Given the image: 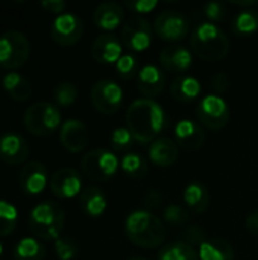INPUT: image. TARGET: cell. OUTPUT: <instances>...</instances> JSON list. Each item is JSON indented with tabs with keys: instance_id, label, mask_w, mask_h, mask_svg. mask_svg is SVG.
Segmentation results:
<instances>
[{
	"instance_id": "obj_1",
	"label": "cell",
	"mask_w": 258,
	"mask_h": 260,
	"mask_svg": "<svg viewBox=\"0 0 258 260\" xmlns=\"http://www.w3.org/2000/svg\"><path fill=\"white\" fill-rule=\"evenodd\" d=\"M126 128L138 143H152L169 126V117L164 108L155 101L140 98L131 102L126 110Z\"/></svg>"
},
{
	"instance_id": "obj_2",
	"label": "cell",
	"mask_w": 258,
	"mask_h": 260,
	"mask_svg": "<svg viewBox=\"0 0 258 260\" xmlns=\"http://www.w3.org/2000/svg\"><path fill=\"white\" fill-rule=\"evenodd\" d=\"M126 238L140 248L155 250L164 245L167 230L164 222L146 209L131 212L123 225Z\"/></svg>"
},
{
	"instance_id": "obj_3",
	"label": "cell",
	"mask_w": 258,
	"mask_h": 260,
	"mask_svg": "<svg viewBox=\"0 0 258 260\" xmlns=\"http://www.w3.org/2000/svg\"><path fill=\"white\" fill-rule=\"evenodd\" d=\"M230 38L225 30L210 21L199 23L190 35L192 52L204 61L216 62L224 59L230 52Z\"/></svg>"
},
{
	"instance_id": "obj_4",
	"label": "cell",
	"mask_w": 258,
	"mask_h": 260,
	"mask_svg": "<svg viewBox=\"0 0 258 260\" xmlns=\"http://www.w3.org/2000/svg\"><path fill=\"white\" fill-rule=\"evenodd\" d=\"M65 224L64 209L55 201L40 203L29 215V229L41 241H56Z\"/></svg>"
},
{
	"instance_id": "obj_5",
	"label": "cell",
	"mask_w": 258,
	"mask_h": 260,
	"mask_svg": "<svg viewBox=\"0 0 258 260\" xmlns=\"http://www.w3.org/2000/svg\"><path fill=\"white\" fill-rule=\"evenodd\" d=\"M61 111L50 102H35L24 111L23 116L26 129L38 137L52 136L61 126Z\"/></svg>"
},
{
	"instance_id": "obj_6",
	"label": "cell",
	"mask_w": 258,
	"mask_h": 260,
	"mask_svg": "<svg viewBox=\"0 0 258 260\" xmlns=\"http://www.w3.org/2000/svg\"><path fill=\"white\" fill-rule=\"evenodd\" d=\"M120 166L117 155L111 149L96 148L88 151L81 160V171L82 174L96 183L111 180Z\"/></svg>"
},
{
	"instance_id": "obj_7",
	"label": "cell",
	"mask_w": 258,
	"mask_h": 260,
	"mask_svg": "<svg viewBox=\"0 0 258 260\" xmlns=\"http://www.w3.org/2000/svg\"><path fill=\"white\" fill-rule=\"evenodd\" d=\"M30 55L27 37L18 30H8L0 35V66L9 70L26 64Z\"/></svg>"
},
{
	"instance_id": "obj_8",
	"label": "cell",
	"mask_w": 258,
	"mask_h": 260,
	"mask_svg": "<svg viewBox=\"0 0 258 260\" xmlns=\"http://www.w3.org/2000/svg\"><path fill=\"white\" fill-rule=\"evenodd\" d=\"M196 117L202 126L210 131H220L224 129L231 117V111L228 104L224 98L217 94H207L204 96L196 105Z\"/></svg>"
},
{
	"instance_id": "obj_9",
	"label": "cell",
	"mask_w": 258,
	"mask_h": 260,
	"mask_svg": "<svg viewBox=\"0 0 258 260\" xmlns=\"http://www.w3.org/2000/svg\"><path fill=\"white\" fill-rule=\"evenodd\" d=\"M154 32L164 41L178 43L189 35L190 21L181 11L166 9L155 17Z\"/></svg>"
},
{
	"instance_id": "obj_10",
	"label": "cell",
	"mask_w": 258,
	"mask_h": 260,
	"mask_svg": "<svg viewBox=\"0 0 258 260\" xmlns=\"http://www.w3.org/2000/svg\"><path fill=\"white\" fill-rule=\"evenodd\" d=\"M91 104L102 114H114L122 108L123 90L111 79H99L91 87Z\"/></svg>"
},
{
	"instance_id": "obj_11",
	"label": "cell",
	"mask_w": 258,
	"mask_h": 260,
	"mask_svg": "<svg viewBox=\"0 0 258 260\" xmlns=\"http://www.w3.org/2000/svg\"><path fill=\"white\" fill-rule=\"evenodd\" d=\"M152 24L144 17L135 15L123 24L120 41L131 52H144L152 44Z\"/></svg>"
},
{
	"instance_id": "obj_12",
	"label": "cell",
	"mask_w": 258,
	"mask_h": 260,
	"mask_svg": "<svg viewBox=\"0 0 258 260\" xmlns=\"http://www.w3.org/2000/svg\"><path fill=\"white\" fill-rule=\"evenodd\" d=\"M84 34V21L79 15L73 12H64L56 15L50 26V37L59 46H73L76 44Z\"/></svg>"
},
{
	"instance_id": "obj_13",
	"label": "cell",
	"mask_w": 258,
	"mask_h": 260,
	"mask_svg": "<svg viewBox=\"0 0 258 260\" xmlns=\"http://www.w3.org/2000/svg\"><path fill=\"white\" fill-rule=\"evenodd\" d=\"M50 190L58 198H73L81 195L82 178L73 168H61L50 177Z\"/></svg>"
},
{
	"instance_id": "obj_14",
	"label": "cell",
	"mask_w": 258,
	"mask_h": 260,
	"mask_svg": "<svg viewBox=\"0 0 258 260\" xmlns=\"http://www.w3.org/2000/svg\"><path fill=\"white\" fill-rule=\"evenodd\" d=\"M30 152L29 143L17 133H5L0 136V160L6 165L17 166L27 160Z\"/></svg>"
},
{
	"instance_id": "obj_15",
	"label": "cell",
	"mask_w": 258,
	"mask_h": 260,
	"mask_svg": "<svg viewBox=\"0 0 258 260\" xmlns=\"http://www.w3.org/2000/svg\"><path fill=\"white\" fill-rule=\"evenodd\" d=\"M59 142L71 154L84 151L88 145V128L79 119H68L61 125Z\"/></svg>"
},
{
	"instance_id": "obj_16",
	"label": "cell",
	"mask_w": 258,
	"mask_h": 260,
	"mask_svg": "<svg viewBox=\"0 0 258 260\" xmlns=\"http://www.w3.org/2000/svg\"><path fill=\"white\" fill-rule=\"evenodd\" d=\"M173 134H175V142L178 143V146L186 151L201 149L207 139L205 129L199 123L190 119H182L176 122L173 126Z\"/></svg>"
},
{
	"instance_id": "obj_17",
	"label": "cell",
	"mask_w": 258,
	"mask_h": 260,
	"mask_svg": "<svg viewBox=\"0 0 258 260\" xmlns=\"http://www.w3.org/2000/svg\"><path fill=\"white\" fill-rule=\"evenodd\" d=\"M160 64L166 72L186 75L193 64V55L181 44H169L160 52Z\"/></svg>"
},
{
	"instance_id": "obj_18",
	"label": "cell",
	"mask_w": 258,
	"mask_h": 260,
	"mask_svg": "<svg viewBox=\"0 0 258 260\" xmlns=\"http://www.w3.org/2000/svg\"><path fill=\"white\" fill-rule=\"evenodd\" d=\"M122 55L123 44L113 34H102L91 44V56L99 64H116Z\"/></svg>"
},
{
	"instance_id": "obj_19",
	"label": "cell",
	"mask_w": 258,
	"mask_h": 260,
	"mask_svg": "<svg viewBox=\"0 0 258 260\" xmlns=\"http://www.w3.org/2000/svg\"><path fill=\"white\" fill-rule=\"evenodd\" d=\"M18 183L26 195H40L47 184V169L40 161H29L20 171Z\"/></svg>"
},
{
	"instance_id": "obj_20",
	"label": "cell",
	"mask_w": 258,
	"mask_h": 260,
	"mask_svg": "<svg viewBox=\"0 0 258 260\" xmlns=\"http://www.w3.org/2000/svg\"><path fill=\"white\" fill-rule=\"evenodd\" d=\"M166 84H167L166 73L155 64L143 66L137 76V88L148 99H154L155 96L163 93Z\"/></svg>"
},
{
	"instance_id": "obj_21",
	"label": "cell",
	"mask_w": 258,
	"mask_h": 260,
	"mask_svg": "<svg viewBox=\"0 0 258 260\" xmlns=\"http://www.w3.org/2000/svg\"><path fill=\"white\" fill-rule=\"evenodd\" d=\"M149 160L158 168H169L179 158V146L170 137H158L148 148Z\"/></svg>"
},
{
	"instance_id": "obj_22",
	"label": "cell",
	"mask_w": 258,
	"mask_h": 260,
	"mask_svg": "<svg viewBox=\"0 0 258 260\" xmlns=\"http://www.w3.org/2000/svg\"><path fill=\"white\" fill-rule=\"evenodd\" d=\"M125 20L123 5L116 2H103L94 8L93 21L102 30H114Z\"/></svg>"
},
{
	"instance_id": "obj_23",
	"label": "cell",
	"mask_w": 258,
	"mask_h": 260,
	"mask_svg": "<svg viewBox=\"0 0 258 260\" xmlns=\"http://www.w3.org/2000/svg\"><path fill=\"white\" fill-rule=\"evenodd\" d=\"M79 206L82 212L90 218H99L106 212L108 198L105 192L97 186H87L79 195Z\"/></svg>"
},
{
	"instance_id": "obj_24",
	"label": "cell",
	"mask_w": 258,
	"mask_h": 260,
	"mask_svg": "<svg viewBox=\"0 0 258 260\" xmlns=\"http://www.w3.org/2000/svg\"><path fill=\"white\" fill-rule=\"evenodd\" d=\"M202 91L199 79L192 75H179L170 84V94L178 102H195Z\"/></svg>"
},
{
	"instance_id": "obj_25",
	"label": "cell",
	"mask_w": 258,
	"mask_h": 260,
	"mask_svg": "<svg viewBox=\"0 0 258 260\" xmlns=\"http://www.w3.org/2000/svg\"><path fill=\"white\" fill-rule=\"evenodd\" d=\"M182 200L189 210L201 215L210 207V190L202 181H190L182 190Z\"/></svg>"
},
{
	"instance_id": "obj_26",
	"label": "cell",
	"mask_w": 258,
	"mask_h": 260,
	"mask_svg": "<svg viewBox=\"0 0 258 260\" xmlns=\"http://www.w3.org/2000/svg\"><path fill=\"white\" fill-rule=\"evenodd\" d=\"M199 260H234L233 245L222 238H208L198 250Z\"/></svg>"
},
{
	"instance_id": "obj_27",
	"label": "cell",
	"mask_w": 258,
	"mask_h": 260,
	"mask_svg": "<svg viewBox=\"0 0 258 260\" xmlns=\"http://www.w3.org/2000/svg\"><path fill=\"white\" fill-rule=\"evenodd\" d=\"M2 85H3V90L15 102H26L32 96L30 82L20 73H15V72L6 73L2 79Z\"/></svg>"
},
{
	"instance_id": "obj_28",
	"label": "cell",
	"mask_w": 258,
	"mask_h": 260,
	"mask_svg": "<svg viewBox=\"0 0 258 260\" xmlns=\"http://www.w3.org/2000/svg\"><path fill=\"white\" fill-rule=\"evenodd\" d=\"M157 260H199V256L198 250H195L184 241H176L164 244L160 248Z\"/></svg>"
},
{
	"instance_id": "obj_29",
	"label": "cell",
	"mask_w": 258,
	"mask_h": 260,
	"mask_svg": "<svg viewBox=\"0 0 258 260\" xmlns=\"http://www.w3.org/2000/svg\"><path fill=\"white\" fill-rule=\"evenodd\" d=\"M233 32L237 37H251L258 30L257 9H242L233 18Z\"/></svg>"
},
{
	"instance_id": "obj_30",
	"label": "cell",
	"mask_w": 258,
	"mask_h": 260,
	"mask_svg": "<svg viewBox=\"0 0 258 260\" xmlns=\"http://www.w3.org/2000/svg\"><path fill=\"white\" fill-rule=\"evenodd\" d=\"M122 171L132 180H141L149 172L148 160L138 152H128L120 158Z\"/></svg>"
},
{
	"instance_id": "obj_31",
	"label": "cell",
	"mask_w": 258,
	"mask_h": 260,
	"mask_svg": "<svg viewBox=\"0 0 258 260\" xmlns=\"http://www.w3.org/2000/svg\"><path fill=\"white\" fill-rule=\"evenodd\" d=\"M46 256V247L35 238H23L14 248L15 260H43Z\"/></svg>"
},
{
	"instance_id": "obj_32",
	"label": "cell",
	"mask_w": 258,
	"mask_h": 260,
	"mask_svg": "<svg viewBox=\"0 0 258 260\" xmlns=\"http://www.w3.org/2000/svg\"><path fill=\"white\" fill-rule=\"evenodd\" d=\"M116 73L123 81H131L138 76L140 73V59L132 53H123L120 59L114 64Z\"/></svg>"
},
{
	"instance_id": "obj_33",
	"label": "cell",
	"mask_w": 258,
	"mask_h": 260,
	"mask_svg": "<svg viewBox=\"0 0 258 260\" xmlns=\"http://www.w3.org/2000/svg\"><path fill=\"white\" fill-rule=\"evenodd\" d=\"M135 139L134 136L131 134V131L126 128V126H119L116 128L113 133H111V137H109V145H111V151L116 154V152H120V154H128L131 149H132V145H134Z\"/></svg>"
},
{
	"instance_id": "obj_34",
	"label": "cell",
	"mask_w": 258,
	"mask_h": 260,
	"mask_svg": "<svg viewBox=\"0 0 258 260\" xmlns=\"http://www.w3.org/2000/svg\"><path fill=\"white\" fill-rule=\"evenodd\" d=\"M17 209L11 203L0 200V236H9L17 227Z\"/></svg>"
},
{
	"instance_id": "obj_35",
	"label": "cell",
	"mask_w": 258,
	"mask_h": 260,
	"mask_svg": "<svg viewBox=\"0 0 258 260\" xmlns=\"http://www.w3.org/2000/svg\"><path fill=\"white\" fill-rule=\"evenodd\" d=\"M78 99V87L73 82L62 81L53 88V101L59 107H70Z\"/></svg>"
},
{
	"instance_id": "obj_36",
	"label": "cell",
	"mask_w": 258,
	"mask_h": 260,
	"mask_svg": "<svg viewBox=\"0 0 258 260\" xmlns=\"http://www.w3.org/2000/svg\"><path fill=\"white\" fill-rule=\"evenodd\" d=\"M163 219L166 224L172 227H182L184 224L189 222L190 213H189V209L181 204H169L163 210Z\"/></svg>"
},
{
	"instance_id": "obj_37",
	"label": "cell",
	"mask_w": 258,
	"mask_h": 260,
	"mask_svg": "<svg viewBox=\"0 0 258 260\" xmlns=\"http://www.w3.org/2000/svg\"><path fill=\"white\" fill-rule=\"evenodd\" d=\"M55 253L59 260H73L79 256V245L73 238L61 236L55 241Z\"/></svg>"
},
{
	"instance_id": "obj_38",
	"label": "cell",
	"mask_w": 258,
	"mask_h": 260,
	"mask_svg": "<svg viewBox=\"0 0 258 260\" xmlns=\"http://www.w3.org/2000/svg\"><path fill=\"white\" fill-rule=\"evenodd\" d=\"M204 15L210 23H219L227 17V3L224 2H208L202 6Z\"/></svg>"
},
{
	"instance_id": "obj_39",
	"label": "cell",
	"mask_w": 258,
	"mask_h": 260,
	"mask_svg": "<svg viewBox=\"0 0 258 260\" xmlns=\"http://www.w3.org/2000/svg\"><path fill=\"white\" fill-rule=\"evenodd\" d=\"M184 242L189 244L190 247H193L195 250H199V247L207 241V235L205 230L201 225H190L184 230L182 233Z\"/></svg>"
},
{
	"instance_id": "obj_40",
	"label": "cell",
	"mask_w": 258,
	"mask_h": 260,
	"mask_svg": "<svg viewBox=\"0 0 258 260\" xmlns=\"http://www.w3.org/2000/svg\"><path fill=\"white\" fill-rule=\"evenodd\" d=\"M158 6L157 0H126L123 2V8H128L137 14H149Z\"/></svg>"
},
{
	"instance_id": "obj_41",
	"label": "cell",
	"mask_w": 258,
	"mask_h": 260,
	"mask_svg": "<svg viewBox=\"0 0 258 260\" xmlns=\"http://www.w3.org/2000/svg\"><path fill=\"white\" fill-rule=\"evenodd\" d=\"M210 88L214 91V94L220 96L230 88V76L225 72L214 73L210 79Z\"/></svg>"
},
{
	"instance_id": "obj_42",
	"label": "cell",
	"mask_w": 258,
	"mask_h": 260,
	"mask_svg": "<svg viewBox=\"0 0 258 260\" xmlns=\"http://www.w3.org/2000/svg\"><path fill=\"white\" fill-rule=\"evenodd\" d=\"M163 204V193L157 189H151L146 192L144 198H143V206L146 207L148 212L151 210H155V209H160Z\"/></svg>"
},
{
	"instance_id": "obj_43",
	"label": "cell",
	"mask_w": 258,
	"mask_h": 260,
	"mask_svg": "<svg viewBox=\"0 0 258 260\" xmlns=\"http://www.w3.org/2000/svg\"><path fill=\"white\" fill-rule=\"evenodd\" d=\"M40 6L43 9H46L47 12L58 14V15L64 14V11L67 8V5H65L64 0H43V2H40Z\"/></svg>"
},
{
	"instance_id": "obj_44",
	"label": "cell",
	"mask_w": 258,
	"mask_h": 260,
	"mask_svg": "<svg viewBox=\"0 0 258 260\" xmlns=\"http://www.w3.org/2000/svg\"><path fill=\"white\" fill-rule=\"evenodd\" d=\"M246 229L251 235L258 238V210H254L248 218H246Z\"/></svg>"
},
{
	"instance_id": "obj_45",
	"label": "cell",
	"mask_w": 258,
	"mask_h": 260,
	"mask_svg": "<svg viewBox=\"0 0 258 260\" xmlns=\"http://www.w3.org/2000/svg\"><path fill=\"white\" fill-rule=\"evenodd\" d=\"M126 260H149V259H144V257H140V256H132V257H128Z\"/></svg>"
},
{
	"instance_id": "obj_46",
	"label": "cell",
	"mask_w": 258,
	"mask_h": 260,
	"mask_svg": "<svg viewBox=\"0 0 258 260\" xmlns=\"http://www.w3.org/2000/svg\"><path fill=\"white\" fill-rule=\"evenodd\" d=\"M2 253H3V245H2V242H0V256H2Z\"/></svg>"
}]
</instances>
